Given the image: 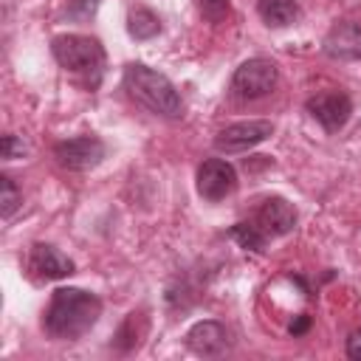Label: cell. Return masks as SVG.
I'll list each match as a JSON object with an SVG mask.
<instances>
[{
	"label": "cell",
	"instance_id": "8992f818",
	"mask_svg": "<svg viewBox=\"0 0 361 361\" xmlns=\"http://www.w3.org/2000/svg\"><path fill=\"white\" fill-rule=\"evenodd\" d=\"M274 133V124L265 121V118H251V121H237L226 130L217 133L214 138V147L220 152H245L257 144H262L268 135Z\"/></svg>",
	"mask_w": 361,
	"mask_h": 361
},
{
	"label": "cell",
	"instance_id": "9c48e42d",
	"mask_svg": "<svg viewBox=\"0 0 361 361\" xmlns=\"http://www.w3.org/2000/svg\"><path fill=\"white\" fill-rule=\"evenodd\" d=\"M324 54L341 62H361V25L338 23L324 37Z\"/></svg>",
	"mask_w": 361,
	"mask_h": 361
},
{
	"label": "cell",
	"instance_id": "d6986e66",
	"mask_svg": "<svg viewBox=\"0 0 361 361\" xmlns=\"http://www.w3.org/2000/svg\"><path fill=\"white\" fill-rule=\"evenodd\" d=\"M347 355L353 361H361V330L350 333V338H347Z\"/></svg>",
	"mask_w": 361,
	"mask_h": 361
},
{
	"label": "cell",
	"instance_id": "ac0fdd59",
	"mask_svg": "<svg viewBox=\"0 0 361 361\" xmlns=\"http://www.w3.org/2000/svg\"><path fill=\"white\" fill-rule=\"evenodd\" d=\"M25 149H28V147H25V141H23V138H17V135H3V141H0V155H3L6 161L20 158Z\"/></svg>",
	"mask_w": 361,
	"mask_h": 361
},
{
	"label": "cell",
	"instance_id": "e0dca14e",
	"mask_svg": "<svg viewBox=\"0 0 361 361\" xmlns=\"http://www.w3.org/2000/svg\"><path fill=\"white\" fill-rule=\"evenodd\" d=\"M200 11H203L206 20L220 23L228 14V0H200Z\"/></svg>",
	"mask_w": 361,
	"mask_h": 361
},
{
	"label": "cell",
	"instance_id": "277c9868",
	"mask_svg": "<svg viewBox=\"0 0 361 361\" xmlns=\"http://www.w3.org/2000/svg\"><path fill=\"white\" fill-rule=\"evenodd\" d=\"M276 79H279V71L271 59H248L243 62L234 76H231V90L240 96V99H259L265 93H271L276 87Z\"/></svg>",
	"mask_w": 361,
	"mask_h": 361
},
{
	"label": "cell",
	"instance_id": "7c38bea8",
	"mask_svg": "<svg viewBox=\"0 0 361 361\" xmlns=\"http://www.w3.org/2000/svg\"><path fill=\"white\" fill-rule=\"evenodd\" d=\"M31 271H37L39 276L45 279H62V276H71L73 274V262L56 251L54 245H45V243H37L31 248Z\"/></svg>",
	"mask_w": 361,
	"mask_h": 361
},
{
	"label": "cell",
	"instance_id": "2e32d148",
	"mask_svg": "<svg viewBox=\"0 0 361 361\" xmlns=\"http://www.w3.org/2000/svg\"><path fill=\"white\" fill-rule=\"evenodd\" d=\"M17 206H20V192H17L14 180L3 175L0 178V214L3 217H11L17 212Z\"/></svg>",
	"mask_w": 361,
	"mask_h": 361
},
{
	"label": "cell",
	"instance_id": "5bb4252c",
	"mask_svg": "<svg viewBox=\"0 0 361 361\" xmlns=\"http://www.w3.org/2000/svg\"><path fill=\"white\" fill-rule=\"evenodd\" d=\"M127 31L135 37V39H149L161 31V20L149 11V8H133L130 17H127Z\"/></svg>",
	"mask_w": 361,
	"mask_h": 361
},
{
	"label": "cell",
	"instance_id": "3957f363",
	"mask_svg": "<svg viewBox=\"0 0 361 361\" xmlns=\"http://www.w3.org/2000/svg\"><path fill=\"white\" fill-rule=\"evenodd\" d=\"M51 51H54V59L65 71L82 76L90 87H96L102 82V73H104V48L99 45V39L82 37V34H62V37H54Z\"/></svg>",
	"mask_w": 361,
	"mask_h": 361
},
{
	"label": "cell",
	"instance_id": "5b68a950",
	"mask_svg": "<svg viewBox=\"0 0 361 361\" xmlns=\"http://www.w3.org/2000/svg\"><path fill=\"white\" fill-rule=\"evenodd\" d=\"M104 144L102 138L96 135H79V138H68V141H59L54 155L59 161V166L65 169H73V172H85V169H93L102 164L104 158Z\"/></svg>",
	"mask_w": 361,
	"mask_h": 361
},
{
	"label": "cell",
	"instance_id": "30bf717a",
	"mask_svg": "<svg viewBox=\"0 0 361 361\" xmlns=\"http://www.w3.org/2000/svg\"><path fill=\"white\" fill-rule=\"evenodd\" d=\"M257 226L268 237H282L296 226V209L282 197H268L257 212Z\"/></svg>",
	"mask_w": 361,
	"mask_h": 361
},
{
	"label": "cell",
	"instance_id": "9a60e30c",
	"mask_svg": "<svg viewBox=\"0 0 361 361\" xmlns=\"http://www.w3.org/2000/svg\"><path fill=\"white\" fill-rule=\"evenodd\" d=\"M231 237H234L243 248H251V251H262V245H265V240H268V234H265L257 223H237V226L231 228Z\"/></svg>",
	"mask_w": 361,
	"mask_h": 361
},
{
	"label": "cell",
	"instance_id": "7a4b0ae2",
	"mask_svg": "<svg viewBox=\"0 0 361 361\" xmlns=\"http://www.w3.org/2000/svg\"><path fill=\"white\" fill-rule=\"evenodd\" d=\"M124 87L141 107H147L155 116L178 118L183 113V102H180V93L175 90V85L164 73H158L141 62H130L124 68Z\"/></svg>",
	"mask_w": 361,
	"mask_h": 361
},
{
	"label": "cell",
	"instance_id": "4fadbf2b",
	"mask_svg": "<svg viewBox=\"0 0 361 361\" xmlns=\"http://www.w3.org/2000/svg\"><path fill=\"white\" fill-rule=\"evenodd\" d=\"M259 17L274 25V28H282V25H290L299 14L296 8V0H259Z\"/></svg>",
	"mask_w": 361,
	"mask_h": 361
},
{
	"label": "cell",
	"instance_id": "6da1fadb",
	"mask_svg": "<svg viewBox=\"0 0 361 361\" xmlns=\"http://www.w3.org/2000/svg\"><path fill=\"white\" fill-rule=\"evenodd\" d=\"M102 313V302L96 293L82 288H59L51 296V305L45 310V330L54 338L71 341L85 336Z\"/></svg>",
	"mask_w": 361,
	"mask_h": 361
},
{
	"label": "cell",
	"instance_id": "8fae6325",
	"mask_svg": "<svg viewBox=\"0 0 361 361\" xmlns=\"http://www.w3.org/2000/svg\"><path fill=\"white\" fill-rule=\"evenodd\" d=\"M186 344L197 355H220L228 347V333L220 322L206 319V322L192 324V330L186 333Z\"/></svg>",
	"mask_w": 361,
	"mask_h": 361
},
{
	"label": "cell",
	"instance_id": "ba28073f",
	"mask_svg": "<svg viewBox=\"0 0 361 361\" xmlns=\"http://www.w3.org/2000/svg\"><path fill=\"white\" fill-rule=\"evenodd\" d=\"M307 113L324 127V130H341L353 113V102L341 90H324L307 99Z\"/></svg>",
	"mask_w": 361,
	"mask_h": 361
},
{
	"label": "cell",
	"instance_id": "ffe728a7",
	"mask_svg": "<svg viewBox=\"0 0 361 361\" xmlns=\"http://www.w3.org/2000/svg\"><path fill=\"white\" fill-rule=\"evenodd\" d=\"M305 330H307V316H299V319L290 324V333L299 336V333H305Z\"/></svg>",
	"mask_w": 361,
	"mask_h": 361
},
{
	"label": "cell",
	"instance_id": "52a82bcc",
	"mask_svg": "<svg viewBox=\"0 0 361 361\" xmlns=\"http://www.w3.org/2000/svg\"><path fill=\"white\" fill-rule=\"evenodd\" d=\"M237 186V172L228 161L223 158H209L197 166V192L206 200H223L226 195H231Z\"/></svg>",
	"mask_w": 361,
	"mask_h": 361
}]
</instances>
